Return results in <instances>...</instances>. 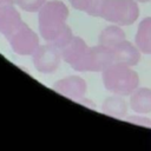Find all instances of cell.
I'll list each match as a JSON object with an SVG mask.
<instances>
[{
  "mask_svg": "<svg viewBox=\"0 0 151 151\" xmlns=\"http://www.w3.org/2000/svg\"><path fill=\"white\" fill-rule=\"evenodd\" d=\"M68 9L61 1H50L40 11L39 28L42 37L57 47H65L72 40V32L66 25Z\"/></svg>",
  "mask_w": 151,
  "mask_h": 151,
  "instance_id": "1",
  "label": "cell"
},
{
  "mask_svg": "<svg viewBox=\"0 0 151 151\" xmlns=\"http://www.w3.org/2000/svg\"><path fill=\"white\" fill-rule=\"evenodd\" d=\"M103 83L110 92L118 96H129L137 90L139 77L130 66L113 63L103 71Z\"/></svg>",
  "mask_w": 151,
  "mask_h": 151,
  "instance_id": "2",
  "label": "cell"
},
{
  "mask_svg": "<svg viewBox=\"0 0 151 151\" xmlns=\"http://www.w3.org/2000/svg\"><path fill=\"white\" fill-rule=\"evenodd\" d=\"M139 7L134 0H104L99 17L105 20L126 26L137 20Z\"/></svg>",
  "mask_w": 151,
  "mask_h": 151,
  "instance_id": "3",
  "label": "cell"
},
{
  "mask_svg": "<svg viewBox=\"0 0 151 151\" xmlns=\"http://www.w3.org/2000/svg\"><path fill=\"white\" fill-rule=\"evenodd\" d=\"M63 58L77 71L94 70V50L88 47L81 38H72L63 47Z\"/></svg>",
  "mask_w": 151,
  "mask_h": 151,
  "instance_id": "4",
  "label": "cell"
},
{
  "mask_svg": "<svg viewBox=\"0 0 151 151\" xmlns=\"http://www.w3.org/2000/svg\"><path fill=\"white\" fill-rule=\"evenodd\" d=\"M8 40L12 48L19 54H29L38 48V37L25 24H22Z\"/></svg>",
  "mask_w": 151,
  "mask_h": 151,
  "instance_id": "5",
  "label": "cell"
},
{
  "mask_svg": "<svg viewBox=\"0 0 151 151\" xmlns=\"http://www.w3.org/2000/svg\"><path fill=\"white\" fill-rule=\"evenodd\" d=\"M34 65L35 68L44 73L53 72L60 63V55L54 45L41 46L34 52Z\"/></svg>",
  "mask_w": 151,
  "mask_h": 151,
  "instance_id": "6",
  "label": "cell"
},
{
  "mask_svg": "<svg viewBox=\"0 0 151 151\" xmlns=\"http://www.w3.org/2000/svg\"><path fill=\"white\" fill-rule=\"evenodd\" d=\"M54 88L63 93L64 96L71 97V98H83V96L86 93V83L80 77H68L65 79H61L54 85Z\"/></svg>",
  "mask_w": 151,
  "mask_h": 151,
  "instance_id": "7",
  "label": "cell"
},
{
  "mask_svg": "<svg viewBox=\"0 0 151 151\" xmlns=\"http://www.w3.org/2000/svg\"><path fill=\"white\" fill-rule=\"evenodd\" d=\"M114 63H120L127 66L137 65L140 59V51L129 41H123L112 48Z\"/></svg>",
  "mask_w": 151,
  "mask_h": 151,
  "instance_id": "8",
  "label": "cell"
},
{
  "mask_svg": "<svg viewBox=\"0 0 151 151\" xmlns=\"http://www.w3.org/2000/svg\"><path fill=\"white\" fill-rule=\"evenodd\" d=\"M24 22L12 6L0 8V32L9 38Z\"/></svg>",
  "mask_w": 151,
  "mask_h": 151,
  "instance_id": "9",
  "label": "cell"
},
{
  "mask_svg": "<svg viewBox=\"0 0 151 151\" xmlns=\"http://www.w3.org/2000/svg\"><path fill=\"white\" fill-rule=\"evenodd\" d=\"M131 109L138 113L151 112V90L147 87L137 88L130 98Z\"/></svg>",
  "mask_w": 151,
  "mask_h": 151,
  "instance_id": "10",
  "label": "cell"
},
{
  "mask_svg": "<svg viewBox=\"0 0 151 151\" xmlns=\"http://www.w3.org/2000/svg\"><path fill=\"white\" fill-rule=\"evenodd\" d=\"M136 45L145 54L151 53V18H145L138 26L136 34Z\"/></svg>",
  "mask_w": 151,
  "mask_h": 151,
  "instance_id": "11",
  "label": "cell"
},
{
  "mask_svg": "<svg viewBox=\"0 0 151 151\" xmlns=\"http://www.w3.org/2000/svg\"><path fill=\"white\" fill-rule=\"evenodd\" d=\"M123 41H125V33L118 26H107L105 29L101 31L99 35L100 45L109 48H113Z\"/></svg>",
  "mask_w": 151,
  "mask_h": 151,
  "instance_id": "12",
  "label": "cell"
},
{
  "mask_svg": "<svg viewBox=\"0 0 151 151\" xmlns=\"http://www.w3.org/2000/svg\"><path fill=\"white\" fill-rule=\"evenodd\" d=\"M103 111L110 116L124 117L127 111L126 103L120 97H110L103 104Z\"/></svg>",
  "mask_w": 151,
  "mask_h": 151,
  "instance_id": "13",
  "label": "cell"
},
{
  "mask_svg": "<svg viewBox=\"0 0 151 151\" xmlns=\"http://www.w3.org/2000/svg\"><path fill=\"white\" fill-rule=\"evenodd\" d=\"M72 6L79 11H84L90 15L98 17L104 0H70Z\"/></svg>",
  "mask_w": 151,
  "mask_h": 151,
  "instance_id": "14",
  "label": "cell"
},
{
  "mask_svg": "<svg viewBox=\"0 0 151 151\" xmlns=\"http://www.w3.org/2000/svg\"><path fill=\"white\" fill-rule=\"evenodd\" d=\"M18 5L28 12H35L41 8L45 4V0H17Z\"/></svg>",
  "mask_w": 151,
  "mask_h": 151,
  "instance_id": "15",
  "label": "cell"
},
{
  "mask_svg": "<svg viewBox=\"0 0 151 151\" xmlns=\"http://www.w3.org/2000/svg\"><path fill=\"white\" fill-rule=\"evenodd\" d=\"M14 0H0V8L6 7V6H11L13 4Z\"/></svg>",
  "mask_w": 151,
  "mask_h": 151,
  "instance_id": "16",
  "label": "cell"
},
{
  "mask_svg": "<svg viewBox=\"0 0 151 151\" xmlns=\"http://www.w3.org/2000/svg\"><path fill=\"white\" fill-rule=\"evenodd\" d=\"M137 1H139V2H149L151 0H137Z\"/></svg>",
  "mask_w": 151,
  "mask_h": 151,
  "instance_id": "17",
  "label": "cell"
},
{
  "mask_svg": "<svg viewBox=\"0 0 151 151\" xmlns=\"http://www.w3.org/2000/svg\"><path fill=\"white\" fill-rule=\"evenodd\" d=\"M150 54H151V53H150Z\"/></svg>",
  "mask_w": 151,
  "mask_h": 151,
  "instance_id": "18",
  "label": "cell"
}]
</instances>
